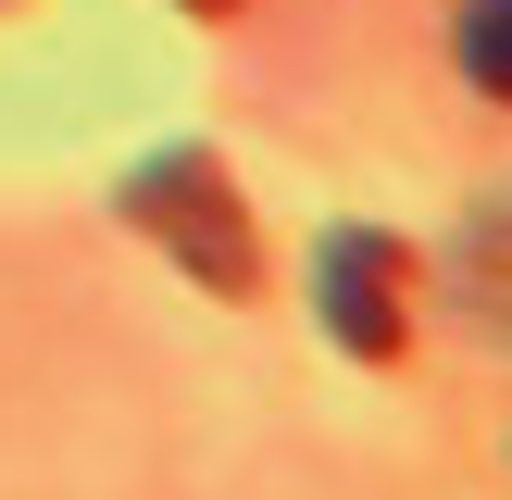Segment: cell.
Instances as JSON below:
<instances>
[{"instance_id":"7a4b0ae2","label":"cell","mask_w":512,"mask_h":500,"mask_svg":"<svg viewBox=\"0 0 512 500\" xmlns=\"http://www.w3.org/2000/svg\"><path fill=\"white\" fill-rule=\"evenodd\" d=\"M325 325H338L363 363H388V350L413 338V250H400L388 225H338V238H325Z\"/></svg>"},{"instance_id":"6da1fadb","label":"cell","mask_w":512,"mask_h":500,"mask_svg":"<svg viewBox=\"0 0 512 500\" xmlns=\"http://www.w3.org/2000/svg\"><path fill=\"white\" fill-rule=\"evenodd\" d=\"M125 213H138V238H163L200 288H250V275H263L250 213H238V188H225L213 150H163V163H138V175H125Z\"/></svg>"},{"instance_id":"3957f363","label":"cell","mask_w":512,"mask_h":500,"mask_svg":"<svg viewBox=\"0 0 512 500\" xmlns=\"http://www.w3.org/2000/svg\"><path fill=\"white\" fill-rule=\"evenodd\" d=\"M463 75L500 88V0H463Z\"/></svg>"},{"instance_id":"277c9868","label":"cell","mask_w":512,"mask_h":500,"mask_svg":"<svg viewBox=\"0 0 512 500\" xmlns=\"http://www.w3.org/2000/svg\"><path fill=\"white\" fill-rule=\"evenodd\" d=\"M188 13H238V0H188Z\"/></svg>"}]
</instances>
